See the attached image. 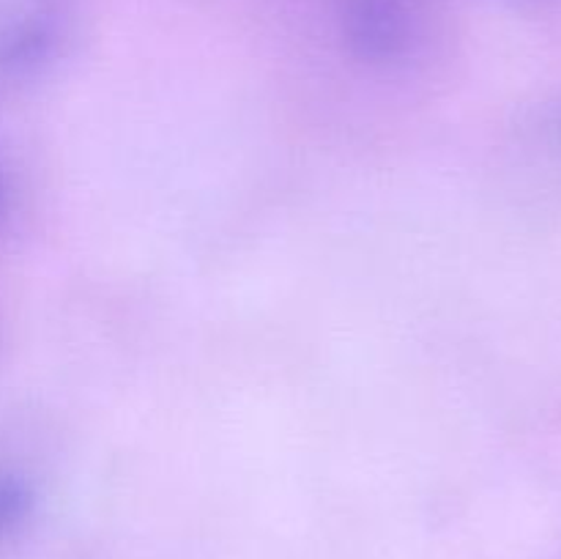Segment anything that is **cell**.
Returning a JSON list of instances; mask_svg holds the SVG:
<instances>
[{
  "label": "cell",
  "instance_id": "6da1fadb",
  "mask_svg": "<svg viewBox=\"0 0 561 559\" xmlns=\"http://www.w3.org/2000/svg\"><path fill=\"white\" fill-rule=\"evenodd\" d=\"M64 0H0V75L36 66L53 49Z\"/></svg>",
  "mask_w": 561,
  "mask_h": 559
},
{
  "label": "cell",
  "instance_id": "7a4b0ae2",
  "mask_svg": "<svg viewBox=\"0 0 561 559\" xmlns=\"http://www.w3.org/2000/svg\"><path fill=\"white\" fill-rule=\"evenodd\" d=\"M345 33L365 58L389 60L409 49L416 31L414 0H348Z\"/></svg>",
  "mask_w": 561,
  "mask_h": 559
},
{
  "label": "cell",
  "instance_id": "3957f363",
  "mask_svg": "<svg viewBox=\"0 0 561 559\" xmlns=\"http://www.w3.org/2000/svg\"><path fill=\"white\" fill-rule=\"evenodd\" d=\"M36 491L22 471L0 464V543L14 537L33 515Z\"/></svg>",
  "mask_w": 561,
  "mask_h": 559
},
{
  "label": "cell",
  "instance_id": "277c9868",
  "mask_svg": "<svg viewBox=\"0 0 561 559\" xmlns=\"http://www.w3.org/2000/svg\"><path fill=\"white\" fill-rule=\"evenodd\" d=\"M5 212H9V186H5L3 170H0V219L5 217Z\"/></svg>",
  "mask_w": 561,
  "mask_h": 559
}]
</instances>
